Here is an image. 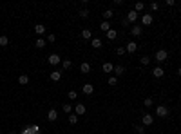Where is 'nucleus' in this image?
<instances>
[{
  "mask_svg": "<svg viewBox=\"0 0 181 134\" xmlns=\"http://www.w3.org/2000/svg\"><path fill=\"white\" fill-rule=\"evenodd\" d=\"M167 58H168V53L167 51H165V49H159V51H156V54H154V60L156 62H165V60H167Z\"/></svg>",
  "mask_w": 181,
  "mask_h": 134,
  "instance_id": "obj_1",
  "label": "nucleus"
},
{
  "mask_svg": "<svg viewBox=\"0 0 181 134\" xmlns=\"http://www.w3.org/2000/svg\"><path fill=\"white\" fill-rule=\"evenodd\" d=\"M156 116L167 118V116H168V109L165 107V105H158V107H156Z\"/></svg>",
  "mask_w": 181,
  "mask_h": 134,
  "instance_id": "obj_2",
  "label": "nucleus"
},
{
  "mask_svg": "<svg viewBox=\"0 0 181 134\" xmlns=\"http://www.w3.org/2000/svg\"><path fill=\"white\" fill-rule=\"evenodd\" d=\"M141 123H143V127L152 125V123H154V116H152V114H143V118H141Z\"/></svg>",
  "mask_w": 181,
  "mask_h": 134,
  "instance_id": "obj_3",
  "label": "nucleus"
},
{
  "mask_svg": "<svg viewBox=\"0 0 181 134\" xmlns=\"http://www.w3.org/2000/svg\"><path fill=\"white\" fill-rule=\"evenodd\" d=\"M47 120H49V121H56V120H58V111H56V109H49Z\"/></svg>",
  "mask_w": 181,
  "mask_h": 134,
  "instance_id": "obj_4",
  "label": "nucleus"
},
{
  "mask_svg": "<svg viewBox=\"0 0 181 134\" xmlns=\"http://www.w3.org/2000/svg\"><path fill=\"white\" fill-rule=\"evenodd\" d=\"M152 22H154L152 15H143V17H141V24H143V26H150Z\"/></svg>",
  "mask_w": 181,
  "mask_h": 134,
  "instance_id": "obj_5",
  "label": "nucleus"
},
{
  "mask_svg": "<svg viewBox=\"0 0 181 134\" xmlns=\"http://www.w3.org/2000/svg\"><path fill=\"white\" fill-rule=\"evenodd\" d=\"M49 63H51V65H58V63L62 62V58H60V54H51V56H49V60H47Z\"/></svg>",
  "mask_w": 181,
  "mask_h": 134,
  "instance_id": "obj_6",
  "label": "nucleus"
},
{
  "mask_svg": "<svg viewBox=\"0 0 181 134\" xmlns=\"http://www.w3.org/2000/svg\"><path fill=\"white\" fill-rule=\"evenodd\" d=\"M45 31H47V27L43 26V24H36V26H35V33L38 34V36H42V34H45Z\"/></svg>",
  "mask_w": 181,
  "mask_h": 134,
  "instance_id": "obj_7",
  "label": "nucleus"
},
{
  "mask_svg": "<svg viewBox=\"0 0 181 134\" xmlns=\"http://www.w3.org/2000/svg\"><path fill=\"white\" fill-rule=\"evenodd\" d=\"M138 18H140V15L136 13L134 9H132V11H129V13H127V20H129V24H130V22H136Z\"/></svg>",
  "mask_w": 181,
  "mask_h": 134,
  "instance_id": "obj_8",
  "label": "nucleus"
},
{
  "mask_svg": "<svg viewBox=\"0 0 181 134\" xmlns=\"http://www.w3.org/2000/svg\"><path fill=\"white\" fill-rule=\"evenodd\" d=\"M125 51L127 53H136V51H138V44H136V42H129L125 46Z\"/></svg>",
  "mask_w": 181,
  "mask_h": 134,
  "instance_id": "obj_9",
  "label": "nucleus"
},
{
  "mask_svg": "<svg viewBox=\"0 0 181 134\" xmlns=\"http://www.w3.org/2000/svg\"><path fill=\"white\" fill-rule=\"evenodd\" d=\"M152 74H154V78H163V74H165V71H163V67H154V71H152Z\"/></svg>",
  "mask_w": 181,
  "mask_h": 134,
  "instance_id": "obj_10",
  "label": "nucleus"
},
{
  "mask_svg": "<svg viewBox=\"0 0 181 134\" xmlns=\"http://www.w3.org/2000/svg\"><path fill=\"white\" fill-rule=\"evenodd\" d=\"M85 111H87V109H85V105H84V103H76V116H82V114H85Z\"/></svg>",
  "mask_w": 181,
  "mask_h": 134,
  "instance_id": "obj_11",
  "label": "nucleus"
},
{
  "mask_svg": "<svg viewBox=\"0 0 181 134\" xmlns=\"http://www.w3.org/2000/svg\"><path fill=\"white\" fill-rule=\"evenodd\" d=\"M51 80L53 82H60L62 80V71H53L51 73Z\"/></svg>",
  "mask_w": 181,
  "mask_h": 134,
  "instance_id": "obj_12",
  "label": "nucleus"
},
{
  "mask_svg": "<svg viewBox=\"0 0 181 134\" xmlns=\"http://www.w3.org/2000/svg\"><path fill=\"white\" fill-rule=\"evenodd\" d=\"M141 33H143V27H140V26H134L130 29V34H132V36H140Z\"/></svg>",
  "mask_w": 181,
  "mask_h": 134,
  "instance_id": "obj_13",
  "label": "nucleus"
},
{
  "mask_svg": "<svg viewBox=\"0 0 181 134\" xmlns=\"http://www.w3.org/2000/svg\"><path fill=\"white\" fill-rule=\"evenodd\" d=\"M82 91H84V94H92L94 92V87H92L91 83H85V85L82 87Z\"/></svg>",
  "mask_w": 181,
  "mask_h": 134,
  "instance_id": "obj_14",
  "label": "nucleus"
},
{
  "mask_svg": "<svg viewBox=\"0 0 181 134\" xmlns=\"http://www.w3.org/2000/svg\"><path fill=\"white\" fill-rule=\"evenodd\" d=\"M82 38H84V40H91V38H92V31H91V29H84V31H82Z\"/></svg>",
  "mask_w": 181,
  "mask_h": 134,
  "instance_id": "obj_15",
  "label": "nucleus"
},
{
  "mask_svg": "<svg viewBox=\"0 0 181 134\" xmlns=\"http://www.w3.org/2000/svg\"><path fill=\"white\" fill-rule=\"evenodd\" d=\"M18 83H20V85H27V83H29V76H27V74H20V76H18Z\"/></svg>",
  "mask_w": 181,
  "mask_h": 134,
  "instance_id": "obj_16",
  "label": "nucleus"
},
{
  "mask_svg": "<svg viewBox=\"0 0 181 134\" xmlns=\"http://www.w3.org/2000/svg\"><path fill=\"white\" fill-rule=\"evenodd\" d=\"M123 73H125V67L123 65H114V74H116V76H121Z\"/></svg>",
  "mask_w": 181,
  "mask_h": 134,
  "instance_id": "obj_17",
  "label": "nucleus"
},
{
  "mask_svg": "<svg viewBox=\"0 0 181 134\" xmlns=\"http://www.w3.org/2000/svg\"><path fill=\"white\" fill-rule=\"evenodd\" d=\"M91 46L94 47V49H100V47H101V40H100V38H92V40H91Z\"/></svg>",
  "mask_w": 181,
  "mask_h": 134,
  "instance_id": "obj_18",
  "label": "nucleus"
},
{
  "mask_svg": "<svg viewBox=\"0 0 181 134\" xmlns=\"http://www.w3.org/2000/svg\"><path fill=\"white\" fill-rule=\"evenodd\" d=\"M100 29H101V31H103V33H107V31H109V29H111V24L107 22V20H103V22L100 24Z\"/></svg>",
  "mask_w": 181,
  "mask_h": 134,
  "instance_id": "obj_19",
  "label": "nucleus"
},
{
  "mask_svg": "<svg viewBox=\"0 0 181 134\" xmlns=\"http://www.w3.org/2000/svg\"><path fill=\"white\" fill-rule=\"evenodd\" d=\"M80 71L84 73V74H87V73L91 71V65H89V63H87V62H84V63H82V65H80Z\"/></svg>",
  "mask_w": 181,
  "mask_h": 134,
  "instance_id": "obj_20",
  "label": "nucleus"
},
{
  "mask_svg": "<svg viewBox=\"0 0 181 134\" xmlns=\"http://www.w3.org/2000/svg\"><path fill=\"white\" fill-rule=\"evenodd\" d=\"M103 71H105V73H112V71H114V65H112L111 62H105V63H103Z\"/></svg>",
  "mask_w": 181,
  "mask_h": 134,
  "instance_id": "obj_21",
  "label": "nucleus"
},
{
  "mask_svg": "<svg viewBox=\"0 0 181 134\" xmlns=\"http://www.w3.org/2000/svg\"><path fill=\"white\" fill-rule=\"evenodd\" d=\"M116 36H118V33H116V29H109V31H107V38H109V40H114Z\"/></svg>",
  "mask_w": 181,
  "mask_h": 134,
  "instance_id": "obj_22",
  "label": "nucleus"
},
{
  "mask_svg": "<svg viewBox=\"0 0 181 134\" xmlns=\"http://www.w3.org/2000/svg\"><path fill=\"white\" fill-rule=\"evenodd\" d=\"M143 9H145V4H143V2H136V4H134V11H136V13L143 11Z\"/></svg>",
  "mask_w": 181,
  "mask_h": 134,
  "instance_id": "obj_23",
  "label": "nucleus"
},
{
  "mask_svg": "<svg viewBox=\"0 0 181 134\" xmlns=\"http://www.w3.org/2000/svg\"><path fill=\"white\" fill-rule=\"evenodd\" d=\"M45 44H47V42H45V40H43V38H36V42H35V46H36L38 49H42L43 46H45Z\"/></svg>",
  "mask_w": 181,
  "mask_h": 134,
  "instance_id": "obj_24",
  "label": "nucleus"
},
{
  "mask_svg": "<svg viewBox=\"0 0 181 134\" xmlns=\"http://www.w3.org/2000/svg\"><path fill=\"white\" fill-rule=\"evenodd\" d=\"M62 67L65 69V71H69V69L72 67V62H71V60H63V62H62Z\"/></svg>",
  "mask_w": 181,
  "mask_h": 134,
  "instance_id": "obj_25",
  "label": "nucleus"
},
{
  "mask_svg": "<svg viewBox=\"0 0 181 134\" xmlns=\"http://www.w3.org/2000/svg\"><path fill=\"white\" fill-rule=\"evenodd\" d=\"M7 44H9V38H7V36H0V46H2V47H6Z\"/></svg>",
  "mask_w": 181,
  "mask_h": 134,
  "instance_id": "obj_26",
  "label": "nucleus"
},
{
  "mask_svg": "<svg viewBox=\"0 0 181 134\" xmlns=\"http://www.w3.org/2000/svg\"><path fill=\"white\" fill-rule=\"evenodd\" d=\"M112 17H114V13H112L111 9H107V11L103 13V18H105V20H109V18H112Z\"/></svg>",
  "mask_w": 181,
  "mask_h": 134,
  "instance_id": "obj_27",
  "label": "nucleus"
},
{
  "mask_svg": "<svg viewBox=\"0 0 181 134\" xmlns=\"http://www.w3.org/2000/svg\"><path fill=\"white\" fill-rule=\"evenodd\" d=\"M134 131L138 132V134H145V127H143V125H136V127H134Z\"/></svg>",
  "mask_w": 181,
  "mask_h": 134,
  "instance_id": "obj_28",
  "label": "nucleus"
},
{
  "mask_svg": "<svg viewBox=\"0 0 181 134\" xmlns=\"http://www.w3.org/2000/svg\"><path fill=\"white\" fill-rule=\"evenodd\" d=\"M116 83H118V78H116V76H111V78H109V85H111V87H114Z\"/></svg>",
  "mask_w": 181,
  "mask_h": 134,
  "instance_id": "obj_29",
  "label": "nucleus"
},
{
  "mask_svg": "<svg viewBox=\"0 0 181 134\" xmlns=\"http://www.w3.org/2000/svg\"><path fill=\"white\" fill-rule=\"evenodd\" d=\"M76 121H78V116H76V114H71V116H69V123H71V125H74Z\"/></svg>",
  "mask_w": 181,
  "mask_h": 134,
  "instance_id": "obj_30",
  "label": "nucleus"
},
{
  "mask_svg": "<svg viewBox=\"0 0 181 134\" xmlns=\"http://www.w3.org/2000/svg\"><path fill=\"white\" fill-rule=\"evenodd\" d=\"M152 103H154V102H152V98H145V100H143V105H145V107H150Z\"/></svg>",
  "mask_w": 181,
  "mask_h": 134,
  "instance_id": "obj_31",
  "label": "nucleus"
},
{
  "mask_svg": "<svg viewBox=\"0 0 181 134\" xmlns=\"http://www.w3.org/2000/svg\"><path fill=\"white\" fill-rule=\"evenodd\" d=\"M67 96H69V100H76L78 94H76V91H69V94H67Z\"/></svg>",
  "mask_w": 181,
  "mask_h": 134,
  "instance_id": "obj_32",
  "label": "nucleus"
},
{
  "mask_svg": "<svg viewBox=\"0 0 181 134\" xmlns=\"http://www.w3.org/2000/svg\"><path fill=\"white\" fill-rule=\"evenodd\" d=\"M80 17H82V18H87V17H89V9H82V11H80Z\"/></svg>",
  "mask_w": 181,
  "mask_h": 134,
  "instance_id": "obj_33",
  "label": "nucleus"
},
{
  "mask_svg": "<svg viewBox=\"0 0 181 134\" xmlns=\"http://www.w3.org/2000/svg\"><path fill=\"white\" fill-rule=\"evenodd\" d=\"M62 109H63V112H71V109H72V107H71V103H63V107H62Z\"/></svg>",
  "mask_w": 181,
  "mask_h": 134,
  "instance_id": "obj_34",
  "label": "nucleus"
},
{
  "mask_svg": "<svg viewBox=\"0 0 181 134\" xmlns=\"http://www.w3.org/2000/svg\"><path fill=\"white\" fill-rule=\"evenodd\" d=\"M149 62H150L149 56H143V58H141V65H149Z\"/></svg>",
  "mask_w": 181,
  "mask_h": 134,
  "instance_id": "obj_35",
  "label": "nucleus"
},
{
  "mask_svg": "<svg viewBox=\"0 0 181 134\" xmlns=\"http://www.w3.org/2000/svg\"><path fill=\"white\" fill-rule=\"evenodd\" d=\"M150 9H152V11H158V9H159V4H158V2H152V4H150Z\"/></svg>",
  "mask_w": 181,
  "mask_h": 134,
  "instance_id": "obj_36",
  "label": "nucleus"
},
{
  "mask_svg": "<svg viewBox=\"0 0 181 134\" xmlns=\"http://www.w3.org/2000/svg\"><path fill=\"white\" fill-rule=\"evenodd\" d=\"M116 53H118L120 56H121V54H125L127 51H125V47H118V49H116Z\"/></svg>",
  "mask_w": 181,
  "mask_h": 134,
  "instance_id": "obj_37",
  "label": "nucleus"
},
{
  "mask_svg": "<svg viewBox=\"0 0 181 134\" xmlns=\"http://www.w3.org/2000/svg\"><path fill=\"white\" fill-rule=\"evenodd\" d=\"M47 40H49V42H55L56 36H55V34H47Z\"/></svg>",
  "mask_w": 181,
  "mask_h": 134,
  "instance_id": "obj_38",
  "label": "nucleus"
},
{
  "mask_svg": "<svg viewBox=\"0 0 181 134\" xmlns=\"http://www.w3.org/2000/svg\"><path fill=\"white\" fill-rule=\"evenodd\" d=\"M114 6H123V0H114Z\"/></svg>",
  "mask_w": 181,
  "mask_h": 134,
  "instance_id": "obj_39",
  "label": "nucleus"
},
{
  "mask_svg": "<svg viewBox=\"0 0 181 134\" xmlns=\"http://www.w3.org/2000/svg\"><path fill=\"white\" fill-rule=\"evenodd\" d=\"M121 26L127 27V26H129V20H127V18H123V20H121Z\"/></svg>",
  "mask_w": 181,
  "mask_h": 134,
  "instance_id": "obj_40",
  "label": "nucleus"
},
{
  "mask_svg": "<svg viewBox=\"0 0 181 134\" xmlns=\"http://www.w3.org/2000/svg\"><path fill=\"white\" fill-rule=\"evenodd\" d=\"M178 74H179V76H181V67H179V69H178Z\"/></svg>",
  "mask_w": 181,
  "mask_h": 134,
  "instance_id": "obj_41",
  "label": "nucleus"
}]
</instances>
